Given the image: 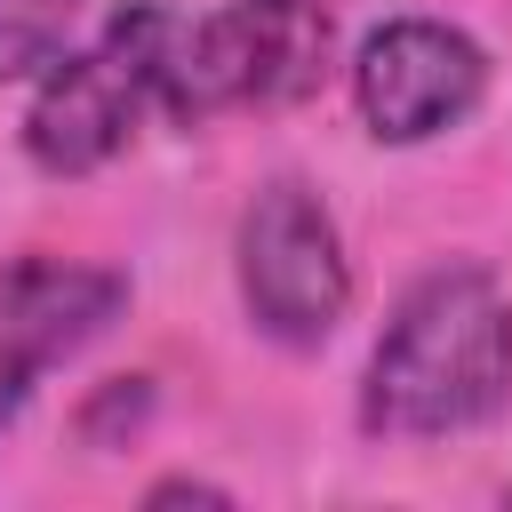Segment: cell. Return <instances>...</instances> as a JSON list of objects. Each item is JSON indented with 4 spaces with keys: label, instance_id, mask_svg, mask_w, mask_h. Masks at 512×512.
Here are the masks:
<instances>
[{
    "label": "cell",
    "instance_id": "cell-1",
    "mask_svg": "<svg viewBox=\"0 0 512 512\" xmlns=\"http://www.w3.org/2000/svg\"><path fill=\"white\" fill-rule=\"evenodd\" d=\"M512 400V296L488 264H432L400 288L368 368L360 432L376 440H448L488 424Z\"/></svg>",
    "mask_w": 512,
    "mask_h": 512
},
{
    "label": "cell",
    "instance_id": "cell-2",
    "mask_svg": "<svg viewBox=\"0 0 512 512\" xmlns=\"http://www.w3.org/2000/svg\"><path fill=\"white\" fill-rule=\"evenodd\" d=\"M168 40H176V8L136 0L120 16H104L88 48H64L32 80L24 160L40 176H96V168H112L144 136V120L160 112Z\"/></svg>",
    "mask_w": 512,
    "mask_h": 512
},
{
    "label": "cell",
    "instance_id": "cell-3",
    "mask_svg": "<svg viewBox=\"0 0 512 512\" xmlns=\"http://www.w3.org/2000/svg\"><path fill=\"white\" fill-rule=\"evenodd\" d=\"M328 8L320 0H224L208 16H176L160 112L200 128L224 112L304 104L328 80Z\"/></svg>",
    "mask_w": 512,
    "mask_h": 512
},
{
    "label": "cell",
    "instance_id": "cell-4",
    "mask_svg": "<svg viewBox=\"0 0 512 512\" xmlns=\"http://www.w3.org/2000/svg\"><path fill=\"white\" fill-rule=\"evenodd\" d=\"M232 280L256 336H272L280 352H320L352 312V256L328 200L296 176L256 184L232 232Z\"/></svg>",
    "mask_w": 512,
    "mask_h": 512
},
{
    "label": "cell",
    "instance_id": "cell-5",
    "mask_svg": "<svg viewBox=\"0 0 512 512\" xmlns=\"http://www.w3.org/2000/svg\"><path fill=\"white\" fill-rule=\"evenodd\" d=\"M488 96V48L440 16H392L352 56V112L376 144H432Z\"/></svg>",
    "mask_w": 512,
    "mask_h": 512
},
{
    "label": "cell",
    "instance_id": "cell-6",
    "mask_svg": "<svg viewBox=\"0 0 512 512\" xmlns=\"http://www.w3.org/2000/svg\"><path fill=\"white\" fill-rule=\"evenodd\" d=\"M128 272L88 264V256H16L0 264V432L32 408L40 376L80 360L120 312H128Z\"/></svg>",
    "mask_w": 512,
    "mask_h": 512
},
{
    "label": "cell",
    "instance_id": "cell-7",
    "mask_svg": "<svg viewBox=\"0 0 512 512\" xmlns=\"http://www.w3.org/2000/svg\"><path fill=\"white\" fill-rule=\"evenodd\" d=\"M80 8H88V0H0V88L40 80V72L72 48Z\"/></svg>",
    "mask_w": 512,
    "mask_h": 512
},
{
    "label": "cell",
    "instance_id": "cell-8",
    "mask_svg": "<svg viewBox=\"0 0 512 512\" xmlns=\"http://www.w3.org/2000/svg\"><path fill=\"white\" fill-rule=\"evenodd\" d=\"M144 504H232V488H216V480H160V488H144Z\"/></svg>",
    "mask_w": 512,
    "mask_h": 512
}]
</instances>
